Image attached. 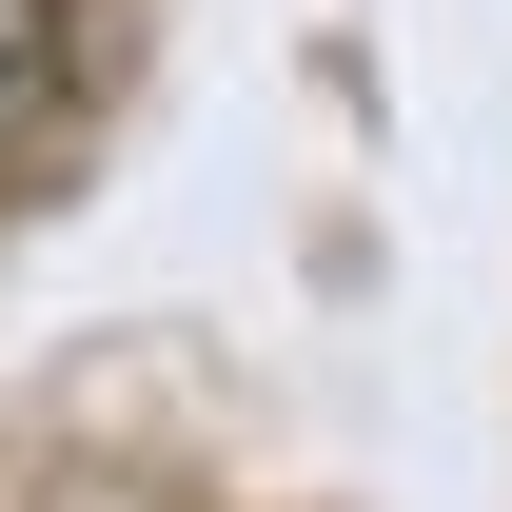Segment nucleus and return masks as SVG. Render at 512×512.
Here are the masks:
<instances>
[{
    "label": "nucleus",
    "instance_id": "1",
    "mask_svg": "<svg viewBox=\"0 0 512 512\" xmlns=\"http://www.w3.org/2000/svg\"><path fill=\"white\" fill-rule=\"evenodd\" d=\"M79 79V0H0V138H40Z\"/></svg>",
    "mask_w": 512,
    "mask_h": 512
}]
</instances>
